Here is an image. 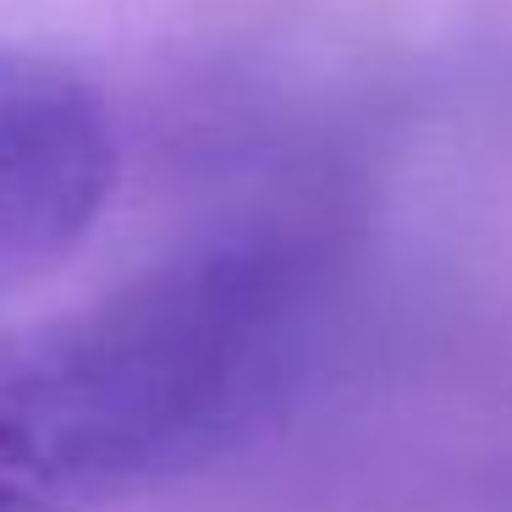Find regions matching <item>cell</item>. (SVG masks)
<instances>
[{
    "instance_id": "obj_2",
    "label": "cell",
    "mask_w": 512,
    "mask_h": 512,
    "mask_svg": "<svg viewBox=\"0 0 512 512\" xmlns=\"http://www.w3.org/2000/svg\"><path fill=\"white\" fill-rule=\"evenodd\" d=\"M116 193L100 94L61 61L0 50V292L72 254Z\"/></svg>"
},
{
    "instance_id": "obj_1",
    "label": "cell",
    "mask_w": 512,
    "mask_h": 512,
    "mask_svg": "<svg viewBox=\"0 0 512 512\" xmlns=\"http://www.w3.org/2000/svg\"><path fill=\"white\" fill-rule=\"evenodd\" d=\"M298 298L287 248L221 243L0 331V512H100L226 452L292 369Z\"/></svg>"
}]
</instances>
